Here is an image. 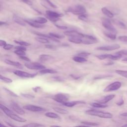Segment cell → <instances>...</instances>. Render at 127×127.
Returning <instances> with one entry per match:
<instances>
[{
    "mask_svg": "<svg viewBox=\"0 0 127 127\" xmlns=\"http://www.w3.org/2000/svg\"><path fill=\"white\" fill-rule=\"evenodd\" d=\"M85 113L91 116H96L101 118L111 119L113 117V115L109 112H104L101 111H98L94 109H90L87 110Z\"/></svg>",
    "mask_w": 127,
    "mask_h": 127,
    "instance_id": "1",
    "label": "cell"
},
{
    "mask_svg": "<svg viewBox=\"0 0 127 127\" xmlns=\"http://www.w3.org/2000/svg\"><path fill=\"white\" fill-rule=\"evenodd\" d=\"M67 11L71 12L74 14L79 15L81 14H85L86 12V9L83 6L81 5H76L69 7Z\"/></svg>",
    "mask_w": 127,
    "mask_h": 127,
    "instance_id": "2",
    "label": "cell"
},
{
    "mask_svg": "<svg viewBox=\"0 0 127 127\" xmlns=\"http://www.w3.org/2000/svg\"><path fill=\"white\" fill-rule=\"evenodd\" d=\"M69 96L64 93H58L52 97V99L57 102L61 104H63L65 102L68 101Z\"/></svg>",
    "mask_w": 127,
    "mask_h": 127,
    "instance_id": "3",
    "label": "cell"
},
{
    "mask_svg": "<svg viewBox=\"0 0 127 127\" xmlns=\"http://www.w3.org/2000/svg\"><path fill=\"white\" fill-rule=\"evenodd\" d=\"M46 13L47 18L52 22H56L59 19V18L62 16L60 13L51 10H47Z\"/></svg>",
    "mask_w": 127,
    "mask_h": 127,
    "instance_id": "4",
    "label": "cell"
},
{
    "mask_svg": "<svg viewBox=\"0 0 127 127\" xmlns=\"http://www.w3.org/2000/svg\"><path fill=\"white\" fill-rule=\"evenodd\" d=\"M122 86V83L120 81H115L106 86L104 89V92H110L118 90Z\"/></svg>",
    "mask_w": 127,
    "mask_h": 127,
    "instance_id": "5",
    "label": "cell"
},
{
    "mask_svg": "<svg viewBox=\"0 0 127 127\" xmlns=\"http://www.w3.org/2000/svg\"><path fill=\"white\" fill-rule=\"evenodd\" d=\"M102 25L103 27L108 30L109 32H113L114 33H116L117 31L115 28L114 27L113 24H112L111 21L108 19H104L102 22Z\"/></svg>",
    "mask_w": 127,
    "mask_h": 127,
    "instance_id": "6",
    "label": "cell"
},
{
    "mask_svg": "<svg viewBox=\"0 0 127 127\" xmlns=\"http://www.w3.org/2000/svg\"><path fill=\"white\" fill-rule=\"evenodd\" d=\"M25 66L28 69H34V70H39L43 69L45 68V66L37 63H30L28 62L25 64Z\"/></svg>",
    "mask_w": 127,
    "mask_h": 127,
    "instance_id": "7",
    "label": "cell"
},
{
    "mask_svg": "<svg viewBox=\"0 0 127 127\" xmlns=\"http://www.w3.org/2000/svg\"><path fill=\"white\" fill-rule=\"evenodd\" d=\"M23 108L25 110H27L31 112H43L46 110L45 109L41 107L35 106L34 105H31V104L25 105L23 107Z\"/></svg>",
    "mask_w": 127,
    "mask_h": 127,
    "instance_id": "8",
    "label": "cell"
},
{
    "mask_svg": "<svg viewBox=\"0 0 127 127\" xmlns=\"http://www.w3.org/2000/svg\"><path fill=\"white\" fill-rule=\"evenodd\" d=\"M97 41V39L95 37L91 35L84 34L82 43L86 45H90L96 43Z\"/></svg>",
    "mask_w": 127,
    "mask_h": 127,
    "instance_id": "9",
    "label": "cell"
},
{
    "mask_svg": "<svg viewBox=\"0 0 127 127\" xmlns=\"http://www.w3.org/2000/svg\"><path fill=\"white\" fill-rule=\"evenodd\" d=\"M97 58H98L99 59L103 60L106 59H111L112 60H118L120 59L122 56L115 54L114 55H111V54H103V55H99L96 56Z\"/></svg>",
    "mask_w": 127,
    "mask_h": 127,
    "instance_id": "10",
    "label": "cell"
},
{
    "mask_svg": "<svg viewBox=\"0 0 127 127\" xmlns=\"http://www.w3.org/2000/svg\"><path fill=\"white\" fill-rule=\"evenodd\" d=\"M120 48V46L119 44H113L111 45L99 47H97L96 49L98 50H101V51H113V50H117L119 49Z\"/></svg>",
    "mask_w": 127,
    "mask_h": 127,
    "instance_id": "11",
    "label": "cell"
},
{
    "mask_svg": "<svg viewBox=\"0 0 127 127\" xmlns=\"http://www.w3.org/2000/svg\"><path fill=\"white\" fill-rule=\"evenodd\" d=\"M14 74L18 76L21 77H26V78H31L34 77L36 74H31L25 71L16 70L13 71Z\"/></svg>",
    "mask_w": 127,
    "mask_h": 127,
    "instance_id": "12",
    "label": "cell"
},
{
    "mask_svg": "<svg viewBox=\"0 0 127 127\" xmlns=\"http://www.w3.org/2000/svg\"><path fill=\"white\" fill-rule=\"evenodd\" d=\"M10 107L14 112L19 115H22L25 114V111L23 110V109L15 102H11L10 103Z\"/></svg>",
    "mask_w": 127,
    "mask_h": 127,
    "instance_id": "13",
    "label": "cell"
},
{
    "mask_svg": "<svg viewBox=\"0 0 127 127\" xmlns=\"http://www.w3.org/2000/svg\"><path fill=\"white\" fill-rule=\"evenodd\" d=\"M64 35L69 37H80L81 38L83 37L84 34H82L76 31L72 30V31H66L64 32Z\"/></svg>",
    "mask_w": 127,
    "mask_h": 127,
    "instance_id": "14",
    "label": "cell"
},
{
    "mask_svg": "<svg viewBox=\"0 0 127 127\" xmlns=\"http://www.w3.org/2000/svg\"><path fill=\"white\" fill-rule=\"evenodd\" d=\"M8 116L9 118H10L11 119H12V120H13L15 121L18 122L24 123V122H25L26 121V120L25 119L16 115L15 114H14L13 112H12L11 114H10Z\"/></svg>",
    "mask_w": 127,
    "mask_h": 127,
    "instance_id": "15",
    "label": "cell"
},
{
    "mask_svg": "<svg viewBox=\"0 0 127 127\" xmlns=\"http://www.w3.org/2000/svg\"><path fill=\"white\" fill-rule=\"evenodd\" d=\"M85 102L83 101H67L63 104L64 106H66L67 107H73L74 106L80 104H84Z\"/></svg>",
    "mask_w": 127,
    "mask_h": 127,
    "instance_id": "16",
    "label": "cell"
},
{
    "mask_svg": "<svg viewBox=\"0 0 127 127\" xmlns=\"http://www.w3.org/2000/svg\"><path fill=\"white\" fill-rule=\"evenodd\" d=\"M115 97V95H114V94L108 95L106 96H105L103 98L101 99V100H98L97 101L99 103H102V104H106L109 101L112 100Z\"/></svg>",
    "mask_w": 127,
    "mask_h": 127,
    "instance_id": "17",
    "label": "cell"
},
{
    "mask_svg": "<svg viewBox=\"0 0 127 127\" xmlns=\"http://www.w3.org/2000/svg\"><path fill=\"white\" fill-rule=\"evenodd\" d=\"M13 20L15 22L17 23L20 25L23 26H26V22L25 20H24L22 18H21L18 15H14L13 16Z\"/></svg>",
    "mask_w": 127,
    "mask_h": 127,
    "instance_id": "18",
    "label": "cell"
},
{
    "mask_svg": "<svg viewBox=\"0 0 127 127\" xmlns=\"http://www.w3.org/2000/svg\"><path fill=\"white\" fill-rule=\"evenodd\" d=\"M4 62L7 64L13 65V66H15L19 68H22L23 67L22 64L17 62L13 61H11L9 60H5L4 61Z\"/></svg>",
    "mask_w": 127,
    "mask_h": 127,
    "instance_id": "19",
    "label": "cell"
},
{
    "mask_svg": "<svg viewBox=\"0 0 127 127\" xmlns=\"http://www.w3.org/2000/svg\"><path fill=\"white\" fill-rule=\"evenodd\" d=\"M25 22L27 23L29 25H30V26L35 27V28H43L44 27V25L39 24L38 23H36L33 21H32L31 19H29V20H24Z\"/></svg>",
    "mask_w": 127,
    "mask_h": 127,
    "instance_id": "20",
    "label": "cell"
},
{
    "mask_svg": "<svg viewBox=\"0 0 127 127\" xmlns=\"http://www.w3.org/2000/svg\"><path fill=\"white\" fill-rule=\"evenodd\" d=\"M68 41L75 44H80L82 43V38L80 37H69Z\"/></svg>",
    "mask_w": 127,
    "mask_h": 127,
    "instance_id": "21",
    "label": "cell"
},
{
    "mask_svg": "<svg viewBox=\"0 0 127 127\" xmlns=\"http://www.w3.org/2000/svg\"><path fill=\"white\" fill-rule=\"evenodd\" d=\"M102 13L109 18H113L114 17V14L111 11L108 10L106 7H102L101 9Z\"/></svg>",
    "mask_w": 127,
    "mask_h": 127,
    "instance_id": "22",
    "label": "cell"
},
{
    "mask_svg": "<svg viewBox=\"0 0 127 127\" xmlns=\"http://www.w3.org/2000/svg\"><path fill=\"white\" fill-rule=\"evenodd\" d=\"M52 57L49 55H46V54H43L41 55L39 57V60L41 62H44L48 61L52 59Z\"/></svg>",
    "mask_w": 127,
    "mask_h": 127,
    "instance_id": "23",
    "label": "cell"
},
{
    "mask_svg": "<svg viewBox=\"0 0 127 127\" xmlns=\"http://www.w3.org/2000/svg\"><path fill=\"white\" fill-rule=\"evenodd\" d=\"M31 20L32 21H33L36 23H38L39 24H40L45 23L47 22V21H48L47 19L46 18H44L43 17H38L34 19H31Z\"/></svg>",
    "mask_w": 127,
    "mask_h": 127,
    "instance_id": "24",
    "label": "cell"
},
{
    "mask_svg": "<svg viewBox=\"0 0 127 127\" xmlns=\"http://www.w3.org/2000/svg\"><path fill=\"white\" fill-rule=\"evenodd\" d=\"M113 23L116 24L117 26H118L119 28L123 29H127V26L125 24H124L123 22L117 20V19H114L113 20Z\"/></svg>",
    "mask_w": 127,
    "mask_h": 127,
    "instance_id": "25",
    "label": "cell"
},
{
    "mask_svg": "<svg viewBox=\"0 0 127 127\" xmlns=\"http://www.w3.org/2000/svg\"><path fill=\"white\" fill-rule=\"evenodd\" d=\"M8 124L11 127H40L42 126V125H41V124H38V123H30V124H28L23 125L21 127H15L13 125L9 124Z\"/></svg>",
    "mask_w": 127,
    "mask_h": 127,
    "instance_id": "26",
    "label": "cell"
},
{
    "mask_svg": "<svg viewBox=\"0 0 127 127\" xmlns=\"http://www.w3.org/2000/svg\"><path fill=\"white\" fill-rule=\"evenodd\" d=\"M53 109L56 112L59 113V114H66L68 113V111L63 108H60V107H53Z\"/></svg>",
    "mask_w": 127,
    "mask_h": 127,
    "instance_id": "27",
    "label": "cell"
},
{
    "mask_svg": "<svg viewBox=\"0 0 127 127\" xmlns=\"http://www.w3.org/2000/svg\"><path fill=\"white\" fill-rule=\"evenodd\" d=\"M57 72V71L54 69H47V68H44L43 69L39 71V73L41 74H46V73H55Z\"/></svg>",
    "mask_w": 127,
    "mask_h": 127,
    "instance_id": "28",
    "label": "cell"
},
{
    "mask_svg": "<svg viewBox=\"0 0 127 127\" xmlns=\"http://www.w3.org/2000/svg\"><path fill=\"white\" fill-rule=\"evenodd\" d=\"M0 109L3 112V113H4L5 114H6L7 116H8L10 114H11V113L12 112L10 110H9L8 108H7L6 107H5V106L2 105L1 104H0Z\"/></svg>",
    "mask_w": 127,
    "mask_h": 127,
    "instance_id": "29",
    "label": "cell"
},
{
    "mask_svg": "<svg viewBox=\"0 0 127 127\" xmlns=\"http://www.w3.org/2000/svg\"><path fill=\"white\" fill-rule=\"evenodd\" d=\"M72 60L77 63H84V62H85L87 61V60L85 58L81 57H80L78 56L73 57Z\"/></svg>",
    "mask_w": 127,
    "mask_h": 127,
    "instance_id": "30",
    "label": "cell"
},
{
    "mask_svg": "<svg viewBox=\"0 0 127 127\" xmlns=\"http://www.w3.org/2000/svg\"><path fill=\"white\" fill-rule=\"evenodd\" d=\"M45 116L48 118H52V119H58L60 118L58 114L54 113L53 112H47L45 114Z\"/></svg>",
    "mask_w": 127,
    "mask_h": 127,
    "instance_id": "31",
    "label": "cell"
},
{
    "mask_svg": "<svg viewBox=\"0 0 127 127\" xmlns=\"http://www.w3.org/2000/svg\"><path fill=\"white\" fill-rule=\"evenodd\" d=\"M104 35L111 40H115L116 39V34L111 32H104Z\"/></svg>",
    "mask_w": 127,
    "mask_h": 127,
    "instance_id": "32",
    "label": "cell"
},
{
    "mask_svg": "<svg viewBox=\"0 0 127 127\" xmlns=\"http://www.w3.org/2000/svg\"><path fill=\"white\" fill-rule=\"evenodd\" d=\"M91 105L95 108H104L108 107L107 105L106 104H103L99 102L97 103H92L91 104Z\"/></svg>",
    "mask_w": 127,
    "mask_h": 127,
    "instance_id": "33",
    "label": "cell"
},
{
    "mask_svg": "<svg viewBox=\"0 0 127 127\" xmlns=\"http://www.w3.org/2000/svg\"><path fill=\"white\" fill-rule=\"evenodd\" d=\"M36 40H37L38 42L41 43H49V39H48L47 38H46L45 37H36L35 38Z\"/></svg>",
    "mask_w": 127,
    "mask_h": 127,
    "instance_id": "34",
    "label": "cell"
},
{
    "mask_svg": "<svg viewBox=\"0 0 127 127\" xmlns=\"http://www.w3.org/2000/svg\"><path fill=\"white\" fill-rule=\"evenodd\" d=\"M115 72L120 75L122 76H123L125 78H127V70H116Z\"/></svg>",
    "mask_w": 127,
    "mask_h": 127,
    "instance_id": "35",
    "label": "cell"
},
{
    "mask_svg": "<svg viewBox=\"0 0 127 127\" xmlns=\"http://www.w3.org/2000/svg\"><path fill=\"white\" fill-rule=\"evenodd\" d=\"M82 124L88 126H97L99 125L98 123H95V122H88V121H83L81 122Z\"/></svg>",
    "mask_w": 127,
    "mask_h": 127,
    "instance_id": "36",
    "label": "cell"
},
{
    "mask_svg": "<svg viewBox=\"0 0 127 127\" xmlns=\"http://www.w3.org/2000/svg\"><path fill=\"white\" fill-rule=\"evenodd\" d=\"M14 42L17 44H19L21 46H30V44L29 43H27L26 42H25V41H18V40H14Z\"/></svg>",
    "mask_w": 127,
    "mask_h": 127,
    "instance_id": "37",
    "label": "cell"
},
{
    "mask_svg": "<svg viewBox=\"0 0 127 127\" xmlns=\"http://www.w3.org/2000/svg\"><path fill=\"white\" fill-rule=\"evenodd\" d=\"M0 79L1 81H2L4 82L5 83H11L12 82V80L10 78H9L8 77H6L4 76H3L2 75H0Z\"/></svg>",
    "mask_w": 127,
    "mask_h": 127,
    "instance_id": "38",
    "label": "cell"
},
{
    "mask_svg": "<svg viewBox=\"0 0 127 127\" xmlns=\"http://www.w3.org/2000/svg\"><path fill=\"white\" fill-rule=\"evenodd\" d=\"M49 35H50L51 36H52V37L56 38V39H62L63 38H64V37L61 35H59L57 33H53V32H50L49 33Z\"/></svg>",
    "mask_w": 127,
    "mask_h": 127,
    "instance_id": "39",
    "label": "cell"
},
{
    "mask_svg": "<svg viewBox=\"0 0 127 127\" xmlns=\"http://www.w3.org/2000/svg\"><path fill=\"white\" fill-rule=\"evenodd\" d=\"M3 89L5 91V92L8 94H9V95L11 96H13V97H18V95L15 94V93L13 92L12 91H11V90H10L9 89L6 88H3Z\"/></svg>",
    "mask_w": 127,
    "mask_h": 127,
    "instance_id": "40",
    "label": "cell"
},
{
    "mask_svg": "<svg viewBox=\"0 0 127 127\" xmlns=\"http://www.w3.org/2000/svg\"><path fill=\"white\" fill-rule=\"evenodd\" d=\"M14 53L16 55L20 56H24L26 54V53L24 51L19 50H16L14 51Z\"/></svg>",
    "mask_w": 127,
    "mask_h": 127,
    "instance_id": "41",
    "label": "cell"
},
{
    "mask_svg": "<svg viewBox=\"0 0 127 127\" xmlns=\"http://www.w3.org/2000/svg\"><path fill=\"white\" fill-rule=\"evenodd\" d=\"M115 54H118L121 56H122L123 55L127 56V50H122L121 51H119L116 52Z\"/></svg>",
    "mask_w": 127,
    "mask_h": 127,
    "instance_id": "42",
    "label": "cell"
},
{
    "mask_svg": "<svg viewBox=\"0 0 127 127\" xmlns=\"http://www.w3.org/2000/svg\"><path fill=\"white\" fill-rule=\"evenodd\" d=\"M78 19L83 21H86L88 20V17L86 14H83L79 15L78 16Z\"/></svg>",
    "mask_w": 127,
    "mask_h": 127,
    "instance_id": "43",
    "label": "cell"
},
{
    "mask_svg": "<svg viewBox=\"0 0 127 127\" xmlns=\"http://www.w3.org/2000/svg\"><path fill=\"white\" fill-rule=\"evenodd\" d=\"M21 95L26 98H28V99H32V98H34L35 97L34 95H31L30 94H27V93H21Z\"/></svg>",
    "mask_w": 127,
    "mask_h": 127,
    "instance_id": "44",
    "label": "cell"
},
{
    "mask_svg": "<svg viewBox=\"0 0 127 127\" xmlns=\"http://www.w3.org/2000/svg\"><path fill=\"white\" fill-rule=\"evenodd\" d=\"M118 39L124 42H127V36H120L118 37Z\"/></svg>",
    "mask_w": 127,
    "mask_h": 127,
    "instance_id": "45",
    "label": "cell"
},
{
    "mask_svg": "<svg viewBox=\"0 0 127 127\" xmlns=\"http://www.w3.org/2000/svg\"><path fill=\"white\" fill-rule=\"evenodd\" d=\"M90 55V54L89 53H87V52H82V53H79V54L78 55V56L84 58V57H87V56H89Z\"/></svg>",
    "mask_w": 127,
    "mask_h": 127,
    "instance_id": "46",
    "label": "cell"
},
{
    "mask_svg": "<svg viewBox=\"0 0 127 127\" xmlns=\"http://www.w3.org/2000/svg\"><path fill=\"white\" fill-rule=\"evenodd\" d=\"M12 47H13V45H12L8 44H6V45H5L3 48L4 49H5L6 50H9L11 49Z\"/></svg>",
    "mask_w": 127,
    "mask_h": 127,
    "instance_id": "47",
    "label": "cell"
},
{
    "mask_svg": "<svg viewBox=\"0 0 127 127\" xmlns=\"http://www.w3.org/2000/svg\"><path fill=\"white\" fill-rule=\"evenodd\" d=\"M15 49L16 50H22V51H26V48L24 46H16L15 47Z\"/></svg>",
    "mask_w": 127,
    "mask_h": 127,
    "instance_id": "48",
    "label": "cell"
},
{
    "mask_svg": "<svg viewBox=\"0 0 127 127\" xmlns=\"http://www.w3.org/2000/svg\"><path fill=\"white\" fill-rule=\"evenodd\" d=\"M45 1L51 6V7H53V8H57V6H56V5H55L54 4H53L50 0H45Z\"/></svg>",
    "mask_w": 127,
    "mask_h": 127,
    "instance_id": "49",
    "label": "cell"
},
{
    "mask_svg": "<svg viewBox=\"0 0 127 127\" xmlns=\"http://www.w3.org/2000/svg\"><path fill=\"white\" fill-rule=\"evenodd\" d=\"M124 101L122 98H121L118 101H117V102H116L117 105H118L119 106H121L123 104H124Z\"/></svg>",
    "mask_w": 127,
    "mask_h": 127,
    "instance_id": "50",
    "label": "cell"
},
{
    "mask_svg": "<svg viewBox=\"0 0 127 127\" xmlns=\"http://www.w3.org/2000/svg\"><path fill=\"white\" fill-rule=\"evenodd\" d=\"M19 58L22 59V60H25L26 61H28V62H30V59L28 58H27V57H25L24 56H19Z\"/></svg>",
    "mask_w": 127,
    "mask_h": 127,
    "instance_id": "51",
    "label": "cell"
},
{
    "mask_svg": "<svg viewBox=\"0 0 127 127\" xmlns=\"http://www.w3.org/2000/svg\"><path fill=\"white\" fill-rule=\"evenodd\" d=\"M55 25H56V26L57 27H58V28L61 29L65 30V29H66L67 28V27L66 26H61V25H57V24H56Z\"/></svg>",
    "mask_w": 127,
    "mask_h": 127,
    "instance_id": "52",
    "label": "cell"
},
{
    "mask_svg": "<svg viewBox=\"0 0 127 127\" xmlns=\"http://www.w3.org/2000/svg\"><path fill=\"white\" fill-rule=\"evenodd\" d=\"M6 45V43L5 41L2 40H0V46L1 47H4L5 45Z\"/></svg>",
    "mask_w": 127,
    "mask_h": 127,
    "instance_id": "53",
    "label": "cell"
},
{
    "mask_svg": "<svg viewBox=\"0 0 127 127\" xmlns=\"http://www.w3.org/2000/svg\"><path fill=\"white\" fill-rule=\"evenodd\" d=\"M22 1H23V2L28 4V5H32V2L30 0H21Z\"/></svg>",
    "mask_w": 127,
    "mask_h": 127,
    "instance_id": "54",
    "label": "cell"
},
{
    "mask_svg": "<svg viewBox=\"0 0 127 127\" xmlns=\"http://www.w3.org/2000/svg\"><path fill=\"white\" fill-rule=\"evenodd\" d=\"M120 115H121V116H122V117H127V112L123 113L121 114Z\"/></svg>",
    "mask_w": 127,
    "mask_h": 127,
    "instance_id": "55",
    "label": "cell"
},
{
    "mask_svg": "<svg viewBox=\"0 0 127 127\" xmlns=\"http://www.w3.org/2000/svg\"><path fill=\"white\" fill-rule=\"evenodd\" d=\"M74 127H90L85 125V126H75Z\"/></svg>",
    "mask_w": 127,
    "mask_h": 127,
    "instance_id": "56",
    "label": "cell"
},
{
    "mask_svg": "<svg viewBox=\"0 0 127 127\" xmlns=\"http://www.w3.org/2000/svg\"><path fill=\"white\" fill-rule=\"evenodd\" d=\"M6 24V23L5 22H2V21H0V26H2V24Z\"/></svg>",
    "mask_w": 127,
    "mask_h": 127,
    "instance_id": "57",
    "label": "cell"
},
{
    "mask_svg": "<svg viewBox=\"0 0 127 127\" xmlns=\"http://www.w3.org/2000/svg\"><path fill=\"white\" fill-rule=\"evenodd\" d=\"M50 127H62L59 126H56V125H52V126H51Z\"/></svg>",
    "mask_w": 127,
    "mask_h": 127,
    "instance_id": "58",
    "label": "cell"
},
{
    "mask_svg": "<svg viewBox=\"0 0 127 127\" xmlns=\"http://www.w3.org/2000/svg\"><path fill=\"white\" fill-rule=\"evenodd\" d=\"M0 127H7L4 126V125H2L1 123H0Z\"/></svg>",
    "mask_w": 127,
    "mask_h": 127,
    "instance_id": "59",
    "label": "cell"
},
{
    "mask_svg": "<svg viewBox=\"0 0 127 127\" xmlns=\"http://www.w3.org/2000/svg\"><path fill=\"white\" fill-rule=\"evenodd\" d=\"M121 127H127V124H125V125H124L123 126H121Z\"/></svg>",
    "mask_w": 127,
    "mask_h": 127,
    "instance_id": "60",
    "label": "cell"
},
{
    "mask_svg": "<svg viewBox=\"0 0 127 127\" xmlns=\"http://www.w3.org/2000/svg\"><path fill=\"white\" fill-rule=\"evenodd\" d=\"M123 61H126V62H127V58H124L123 60Z\"/></svg>",
    "mask_w": 127,
    "mask_h": 127,
    "instance_id": "61",
    "label": "cell"
}]
</instances>
